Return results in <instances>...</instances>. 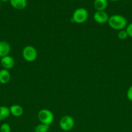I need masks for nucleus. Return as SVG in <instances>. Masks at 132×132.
<instances>
[{
    "label": "nucleus",
    "instance_id": "6ab92c4d",
    "mask_svg": "<svg viewBox=\"0 0 132 132\" xmlns=\"http://www.w3.org/2000/svg\"><path fill=\"white\" fill-rule=\"evenodd\" d=\"M0 1H3V2H7V1H10V0H0Z\"/></svg>",
    "mask_w": 132,
    "mask_h": 132
},
{
    "label": "nucleus",
    "instance_id": "f03ea898",
    "mask_svg": "<svg viewBox=\"0 0 132 132\" xmlns=\"http://www.w3.org/2000/svg\"><path fill=\"white\" fill-rule=\"evenodd\" d=\"M88 17H89V13L87 10L85 8L80 7L76 9L74 11L71 21L77 24H82L87 20Z\"/></svg>",
    "mask_w": 132,
    "mask_h": 132
},
{
    "label": "nucleus",
    "instance_id": "1a4fd4ad",
    "mask_svg": "<svg viewBox=\"0 0 132 132\" xmlns=\"http://www.w3.org/2000/svg\"><path fill=\"white\" fill-rule=\"evenodd\" d=\"M93 6L96 11H105L108 6V0H94Z\"/></svg>",
    "mask_w": 132,
    "mask_h": 132
},
{
    "label": "nucleus",
    "instance_id": "9d476101",
    "mask_svg": "<svg viewBox=\"0 0 132 132\" xmlns=\"http://www.w3.org/2000/svg\"><path fill=\"white\" fill-rule=\"evenodd\" d=\"M11 6L16 10H21L25 9L27 5V0H10Z\"/></svg>",
    "mask_w": 132,
    "mask_h": 132
},
{
    "label": "nucleus",
    "instance_id": "ddd939ff",
    "mask_svg": "<svg viewBox=\"0 0 132 132\" xmlns=\"http://www.w3.org/2000/svg\"><path fill=\"white\" fill-rule=\"evenodd\" d=\"M10 116V112L9 107L6 106H0V121L6 120Z\"/></svg>",
    "mask_w": 132,
    "mask_h": 132
},
{
    "label": "nucleus",
    "instance_id": "0eeeda50",
    "mask_svg": "<svg viewBox=\"0 0 132 132\" xmlns=\"http://www.w3.org/2000/svg\"><path fill=\"white\" fill-rule=\"evenodd\" d=\"M0 63L2 66L3 69L10 70L15 65V61L14 58L10 55H6V56L1 57L0 59Z\"/></svg>",
    "mask_w": 132,
    "mask_h": 132
},
{
    "label": "nucleus",
    "instance_id": "dca6fc26",
    "mask_svg": "<svg viewBox=\"0 0 132 132\" xmlns=\"http://www.w3.org/2000/svg\"><path fill=\"white\" fill-rule=\"evenodd\" d=\"M0 132H11V127L8 123H3L0 126Z\"/></svg>",
    "mask_w": 132,
    "mask_h": 132
},
{
    "label": "nucleus",
    "instance_id": "f257e3e1",
    "mask_svg": "<svg viewBox=\"0 0 132 132\" xmlns=\"http://www.w3.org/2000/svg\"><path fill=\"white\" fill-rule=\"evenodd\" d=\"M107 23L111 28L116 30H124V28H126L128 25L126 18L120 14H114L111 15L109 18Z\"/></svg>",
    "mask_w": 132,
    "mask_h": 132
},
{
    "label": "nucleus",
    "instance_id": "6e6552de",
    "mask_svg": "<svg viewBox=\"0 0 132 132\" xmlns=\"http://www.w3.org/2000/svg\"><path fill=\"white\" fill-rule=\"evenodd\" d=\"M11 50L10 44L5 41H0V58L9 55Z\"/></svg>",
    "mask_w": 132,
    "mask_h": 132
},
{
    "label": "nucleus",
    "instance_id": "4468645a",
    "mask_svg": "<svg viewBox=\"0 0 132 132\" xmlns=\"http://www.w3.org/2000/svg\"><path fill=\"white\" fill-rule=\"evenodd\" d=\"M50 128L49 125L40 123L34 128V132H48Z\"/></svg>",
    "mask_w": 132,
    "mask_h": 132
},
{
    "label": "nucleus",
    "instance_id": "7ed1b4c3",
    "mask_svg": "<svg viewBox=\"0 0 132 132\" xmlns=\"http://www.w3.org/2000/svg\"><path fill=\"white\" fill-rule=\"evenodd\" d=\"M38 119L40 123L50 126L54 121V114L50 110L48 109L40 110L38 113Z\"/></svg>",
    "mask_w": 132,
    "mask_h": 132
},
{
    "label": "nucleus",
    "instance_id": "9b49d317",
    "mask_svg": "<svg viewBox=\"0 0 132 132\" xmlns=\"http://www.w3.org/2000/svg\"><path fill=\"white\" fill-rule=\"evenodd\" d=\"M10 115L16 117H19L23 115V108L18 104H13L9 107Z\"/></svg>",
    "mask_w": 132,
    "mask_h": 132
},
{
    "label": "nucleus",
    "instance_id": "a211bd4d",
    "mask_svg": "<svg viewBox=\"0 0 132 132\" xmlns=\"http://www.w3.org/2000/svg\"><path fill=\"white\" fill-rule=\"evenodd\" d=\"M126 96L128 100L132 102V85H131L129 87V88L128 89V91H127L126 93Z\"/></svg>",
    "mask_w": 132,
    "mask_h": 132
},
{
    "label": "nucleus",
    "instance_id": "20e7f679",
    "mask_svg": "<svg viewBox=\"0 0 132 132\" xmlns=\"http://www.w3.org/2000/svg\"><path fill=\"white\" fill-rule=\"evenodd\" d=\"M23 58L27 62H34L38 57L37 50L32 45H27L22 50Z\"/></svg>",
    "mask_w": 132,
    "mask_h": 132
},
{
    "label": "nucleus",
    "instance_id": "aec40b11",
    "mask_svg": "<svg viewBox=\"0 0 132 132\" xmlns=\"http://www.w3.org/2000/svg\"><path fill=\"white\" fill-rule=\"evenodd\" d=\"M108 1H118L119 0H108Z\"/></svg>",
    "mask_w": 132,
    "mask_h": 132
},
{
    "label": "nucleus",
    "instance_id": "39448f33",
    "mask_svg": "<svg viewBox=\"0 0 132 132\" xmlns=\"http://www.w3.org/2000/svg\"><path fill=\"white\" fill-rule=\"evenodd\" d=\"M75 126V119L71 116H64L59 121V126L63 131H69Z\"/></svg>",
    "mask_w": 132,
    "mask_h": 132
},
{
    "label": "nucleus",
    "instance_id": "f3484780",
    "mask_svg": "<svg viewBox=\"0 0 132 132\" xmlns=\"http://www.w3.org/2000/svg\"><path fill=\"white\" fill-rule=\"evenodd\" d=\"M126 31L127 32L128 35V37H130L131 38H132V23H129V24H128L126 28Z\"/></svg>",
    "mask_w": 132,
    "mask_h": 132
},
{
    "label": "nucleus",
    "instance_id": "2eb2a0df",
    "mask_svg": "<svg viewBox=\"0 0 132 132\" xmlns=\"http://www.w3.org/2000/svg\"><path fill=\"white\" fill-rule=\"evenodd\" d=\"M117 37L119 39L124 40L127 39V37H128V35L126 30H119V32H118Z\"/></svg>",
    "mask_w": 132,
    "mask_h": 132
},
{
    "label": "nucleus",
    "instance_id": "423d86ee",
    "mask_svg": "<svg viewBox=\"0 0 132 132\" xmlns=\"http://www.w3.org/2000/svg\"><path fill=\"white\" fill-rule=\"evenodd\" d=\"M109 16L105 11H96L93 15V19L98 24H105L107 23Z\"/></svg>",
    "mask_w": 132,
    "mask_h": 132
},
{
    "label": "nucleus",
    "instance_id": "f8f14e48",
    "mask_svg": "<svg viewBox=\"0 0 132 132\" xmlns=\"http://www.w3.org/2000/svg\"><path fill=\"white\" fill-rule=\"evenodd\" d=\"M11 79V75L9 71L6 69H1L0 70V83L3 85L7 84Z\"/></svg>",
    "mask_w": 132,
    "mask_h": 132
},
{
    "label": "nucleus",
    "instance_id": "412c9836",
    "mask_svg": "<svg viewBox=\"0 0 132 132\" xmlns=\"http://www.w3.org/2000/svg\"><path fill=\"white\" fill-rule=\"evenodd\" d=\"M0 7H1V2H0Z\"/></svg>",
    "mask_w": 132,
    "mask_h": 132
}]
</instances>
